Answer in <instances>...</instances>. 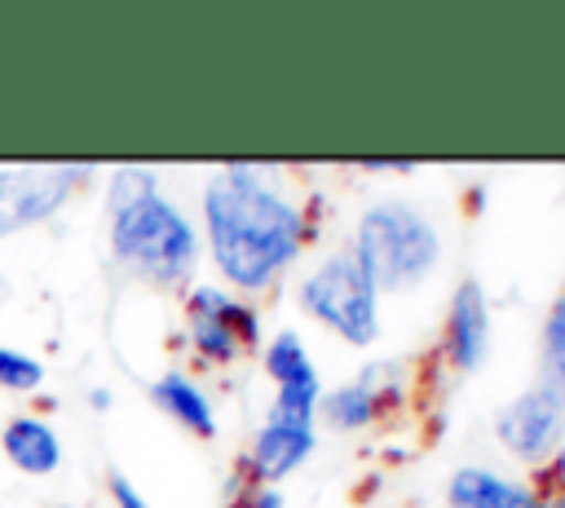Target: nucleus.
Returning a JSON list of instances; mask_svg holds the SVG:
<instances>
[{
  "instance_id": "1",
  "label": "nucleus",
  "mask_w": 565,
  "mask_h": 508,
  "mask_svg": "<svg viewBox=\"0 0 565 508\" xmlns=\"http://www.w3.org/2000/svg\"><path fill=\"white\" fill-rule=\"evenodd\" d=\"M203 216L221 274L247 292L287 269L305 243L300 212L247 168H225L216 181H207Z\"/></svg>"
},
{
  "instance_id": "2",
  "label": "nucleus",
  "mask_w": 565,
  "mask_h": 508,
  "mask_svg": "<svg viewBox=\"0 0 565 508\" xmlns=\"http://www.w3.org/2000/svg\"><path fill=\"white\" fill-rule=\"evenodd\" d=\"M353 256L362 261L375 292H411L437 269L441 239L419 208L388 199L366 208V216L358 221Z\"/></svg>"
},
{
  "instance_id": "3",
  "label": "nucleus",
  "mask_w": 565,
  "mask_h": 508,
  "mask_svg": "<svg viewBox=\"0 0 565 508\" xmlns=\"http://www.w3.org/2000/svg\"><path fill=\"white\" fill-rule=\"evenodd\" d=\"M110 247L154 283H177L194 265V230L159 190L110 208Z\"/></svg>"
},
{
  "instance_id": "4",
  "label": "nucleus",
  "mask_w": 565,
  "mask_h": 508,
  "mask_svg": "<svg viewBox=\"0 0 565 508\" xmlns=\"http://www.w3.org/2000/svg\"><path fill=\"white\" fill-rule=\"evenodd\" d=\"M300 300L313 318H322L335 336H344L349 345H371L380 331V314H375V283L366 278L362 261L353 252H340L331 261H322L305 287Z\"/></svg>"
},
{
  "instance_id": "5",
  "label": "nucleus",
  "mask_w": 565,
  "mask_h": 508,
  "mask_svg": "<svg viewBox=\"0 0 565 508\" xmlns=\"http://www.w3.org/2000/svg\"><path fill=\"white\" fill-rule=\"evenodd\" d=\"M190 336H194V349L212 362H230L243 345L252 349L256 345V314L238 300H230L225 292L216 287H194L190 296Z\"/></svg>"
},
{
  "instance_id": "6",
  "label": "nucleus",
  "mask_w": 565,
  "mask_h": 508,
  "mask_svg": "<svg viewBox=\"0 0 565 508\" xmlns=\"http://www.w3.org/2000/svg\"><path fill=\"white\" fill-rule=\"evenodd\" d=\"M565 428V393L561 384H539L521 393L503 415H499V437L512 455L521 459H543Z\"/></svg>"
},
{
  "instance_id": "7",
  "label": "nucleus",
  "mask_w": 565,
  "mask_h": 508,
  "mask_svg": "<svg viewBox=\"0 0 565 508\" xmlns=\"http://www.w3.org/2000/svg\"><path fill=\"white\" fill-rule=\"evenodd\" d=\"M66 168H44V172H0V239L53 216L71 190Z\"/></svg>"
},
{
  "instance_id": "8",
  "label": "nucleus",
  "mask_w": 565,
  "mask_h": 508,
  "mask_svg": "<svg viewBox=\"0 0 565 508\" xmlns=\"http://www.w3.org/2000/svg\"><path fill=\"white\" fill-rule=\"evenodd\" d=\"M446 340H450V362L459 371L481 367L486 345H490V314H486V296L477 283H463L450 296V318H446Z\"/></svg>"
},
{
  "instance_id": "9",
  "label": "nucleus",
  "mask_w": 565,
  "mask_h": 508,
  "mask_svg": "<svg viewBox=\"0 0 565 508\" xmlns=\"http://www.w3.org/2000/svg\"><path fill=\"white\" fill-rule=\"evenodd\" d=\"M309 451H313V428L265 420V428H260V437H256V451H252V473L265 477V481H278V477H287Z\"/></svg>"
},
{
  "instance_id": "10",
  "label": "nucleus",
  "mask_w": 565,
  "mask_h": 508,
  "mask_svg": "<svg viewBox=\"0 0 565 508\" xmlns=\"http://www.w3.org/2000/svg\"><path fill=\"white\" fill-rule=\"evenodd\" d=\"M450 504L455 508H539V499L525 486L494 477L486 468H459L450 477Z\"/></svg>"
},
{
  "instance_id": "11",
  "label": "nucleus",
  "mask_w": 565,
  "mask_h": 508,
  "mask_svg": "<svg viewBox=\"0 0 565 508\" xmlns=\"http://www.w3.org/2000/svg\"><path fill=\"white\" fill-rule=\"evenodd\" d=\"M4 451L22 473H53L62 459V446L53 437V428H44L40 420H13L4 428Z\"/></svg>"
},
{
  "instance_id": "12",
  "label": "nucleus",
  "mask_w": 565,
  "mask_h": 508,
  "mask_svg": "<svg viewBox=\"0 0 565 508\" xmlns=\"http://www.w3.org/2000/svg\"><path fill=\"white\" fill-rule=\"evenodd\" d=\"M154 402H159L177 424H185V428H190V433H199V437H207V433L216 428L207 398H203V393H199L181 371H168V375L154 384Z\"/></svg>"
},
{
  "instance_id": "13",
  "label": "nucleus",
  "mask_w": 565,
  "mask_h": 508,
  "mask_svg": "<svg viewBox=\"0 0 565 508\" xmlns=\"http://www.w3.org/2000/svg\"><path fill=\"white\" fill-rule=\"evenodd\" d=\"M265 367H269V375L278 380V389L318 384V371H313V362H309V353H305V345H300L296 331H282V336L269 340V349H265Z\"/></svg>"
},
{
  "instance_id": "14",
  "label": "nucleus",
  "mask_w": 565,
  "mask_h": 508,
  "mask_svg": "<svg viewBox=\"0 0 565 508\" xmlns=\"http://www.w3.org/2000/svg\"><path fill=\"white\" fill-rule=\"evenodd\" d=\"M322 415L335 428H362V424H371V415H375V389H371V380H353V384H340L335 393H327Z\"/></svg>"
},
{
  "instance_id": "15",
  "label": "nucleus",
  "mask_w": 565,
  "mask_h": 508,
  "mask_svg": "<svg viewBox=\"0 0 565 508\" xmlns=\"http://www.w3.org/2000/svg\"><path fill=\"white\" fill-rule=\"evenodd\" d=\"M40 380H44V371H40V362H35V358L13 353V349H4V345H0V384H4V389L26 393V389H35Z\"/></svg>"
},
{
  "instance_id": "16",
  "label": "nucleus",
  "mask_w": 565,
  "mask_h": 508,
  "mask_svg": "<svg viewBox=\"0 0 565 508\" xmlns=\"http://www.w3.org/2000/svg\"><path fill=\"white\" fill-rule=\"evenodd\" d=\"M543 353H547L552 371L565 375V292H561V300L552 305V318H547V327H543Z\"/></svg>"
},
{
  "instance_id": "17",
  "label": "nucleus",
  "mask_w": 565,
  "mask_h": 508,
  "mask_svg": "<svg viewBox=\"0 0 565 508\" xmlns=\"http://www.w3.org/2000/svg\"><path fill=\"white\" fill-rule=\"evenodd\" d=\"M110 490H115L119 508H146V504H141V495H137V490H132V486H128L124 477H110Z\"/></svg>"
},
{
  "instance_id": "18",
  "label": "nucleus",
  "mask_w": 565,
  "mask_h": 508,
  "mask_svg": "<svg viewBox=\"0 0 565 508\" xmlns=\"http://www.w3.org/2000/svg\"><path fill=\"white\" fill-rule=\"evenodd\" d=\"M247 508H282V495L278 490H260L256 499H247Z\"/></svg>"
},
{
  "instance_id": "19",
  "label": "nucleus",
  "mask_w": 565,
  "mask_h": 508,
  "mask_svg": "<svg viewBox=\"0 0 565 508\" xmlns=\"http://www.w3.org/2000/svg\"><path fill=\"white\" fill-rule=\"evenodd\" d=\"M539 508H565V490H552V495H543V504Z\"/></svg>"
},
{
  "instance_id": "20",
  "label": "nucleus",
  "mask_w": 565,
  "mask_h": 508,
  "mask_svg": "<svg viewBox=\"0 0 565 508\" xmlns=\"http://www.w3.org/2000/svg\"><path fill=\"white\" fill-rule=\"evenodd\" d=\"M0 287H4V283H0Z\"/></svg>"
}]
</instances>
